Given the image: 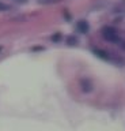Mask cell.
Here are the masks:
<instances>
[{
    "mask_svg": "<svg viewBox=\"0 0 125 131\" xmlns=\"http://www.w3.org/2000/svg\"><path fill=\"white\" fill-rule=\"evenodd\" d=\"M57 2V0H38L39 4H50V3H54Z\"/></svg>",
    "mask_w": 125,
    "mask_h": 131,
    "instance_id": "7",
    "label": "cell"
},
{
    "mask_svg": "<svg viewBox=\"0 0 125 131\" xmlns=\"http://www.w3.org/2000/svg\"><path fill=\"white\" fill-rule=\"evenodd\" d=\"M94 55L101 57V59H103V60H109V59H110L109 53L106 51H102V49H94Z\"/></svg>",
    "mask_w": 125,
    "mask_h": 131,
    "instance_id": "4",
    "label": "cell"
},
{
    "mask_svg": "<svg viewBox=\"0 0 125 131\" xmlns=\"http://www.w3.org/2000/svg\"><path fill=\"white\" fill-rule=\"evenodd\" d=\"M102 37L106 41H110V42H117L118 41V34H117L116 29H113L110 26H106L102 29Z\"/></svg>",
    "mask_w": 125,
    "mask_h": 131,
    "instance_id": "1",
    "label": "cell"
},
{
    "mask_svg": "<svg viewBox=\"0 0 125 131\" xmlns=\"http://www.w3.org/2000/svg\"><path fill=\"white\" fill-rule=\"evenodd\" d=\"M17 3H21V4H26L27 3V0H15Z\"/></svg>",
    "mask_w": 125,
    "mask_h": 131,
    "instance_id": "8",
    "label": "cell"
},
{
    "mask_svg": "<svg viewBox=\"0 0 125 131\" xmlns=\"http://www.w3.org/2000/svg\"><path fill=\"white\" fill-rule=\"evenodd\" d=\"M76 26H78V30L80 33H83V34H84V33H87L88 29H90V26H88V23L86 22V20H79Z\"/></svg>",
    "mask_w": 125,
    "mask_h": 131,
    "instance_id": "2",
    "label": "cell"
},
{
    "mask_svg": "<svg viewBox=\"0 0 125 131\" xmlns=\"http://www.w3.org/2000/svg\"><path fill=\"white\" fill-rule=\"evenodd\" d=\"M121 47H122V48L125 49V42H121Z\"/></svg>",
    "mask_w": 125,
    "mask_h": 131,
    "instance_id": "10",
    "label": "cell"
},
{
    "mask_svg": "<svg viewBox=\"0 0 125 131\" xmlns=\"http://www.w3.org/2000/svg\"><path fill=\"white\" fill-rule=\"evenodd\" d=\"M2 49H3V47H0V52H2Z\"/></svg>",
    "mask_w": 125,
    "mask_h": 131,
    "instance_id": "11",
    "label": "cell"
},
{
    "mask_svg": "<svg viewBox=\"0 0 125 131\" xmlns=\"http://www.w3.org/2000/svg\"><path fill=\"white\" fill-rule=\"evenodd\" d=\"M8 10H10V6H7L6 3L0 2V11H8Z\"/></svg>",
    "mask_w": 125,
    "mask_h": 131,
    "instance_id": "6",
    "label": "cell"
},
{
    "mask_svg": "<svg viewBox=\"0 0 125 131\" xmlns=\"http://www.w3.org/2000/svg\"><path fill=\"white\" fill-rule=\"evenodd\" d=\"M59 38H60V36H59V34H57V36H54V37H53V40H54V41H56V40H59Z\"/></svg>",
    "mask_w": 125,
    "mask_h": 131,
    "instance_id": "9",
    "label": "cell"
},
{
    "mask_svg": "<svg viewBox=\"0 0 125 131\" xmlns=\"http://www.w3.org/2000/svg\"><path fill=\"white\" fill-rule=\"evenodd\" d=\"M80 86H82V90H83V92H86V93H88V92H91V90H92V86H91V83H90V81H88V79H82V81H80Z\"/></svg>",
    "mask_w": 125,
    "mask_h": 131,
    "instance_id": "3",
    "label": "cell"
},
{
    "mask_svg": "<svg viewBox=\"0 0 125 131\" xmlns=\"http://www.w3.org/2000/svg\"><path fill=\"white\" fill-rule=\"evenodd\" d=\"M67 44H70V45H76V44H78V40H76L74 36H71V37H68V38H67Z\"/></svg>",
    "mask_w": 125,
    "mask_h": 131,
    "instance_id": "5",
    "label": "cell"
}]
</instances>
